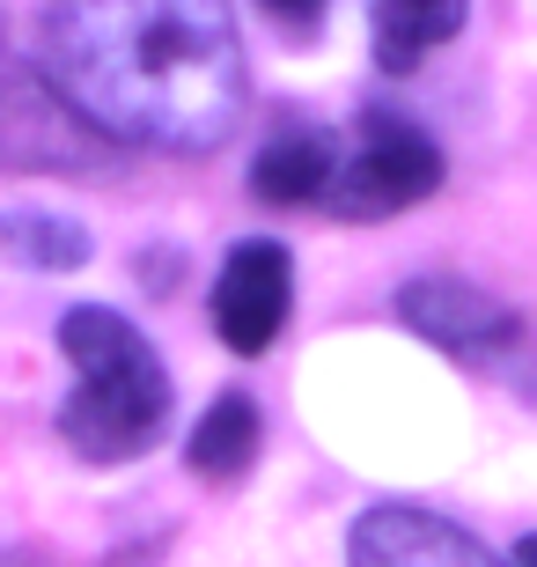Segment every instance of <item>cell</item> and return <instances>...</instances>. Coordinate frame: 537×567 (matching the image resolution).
Masks as SVG:
<instances>
[{
    "mask_svg": "<svg viewBox=\"0 0 537 567\" xmlns=\"http://www.w3.org/2000/svg\"><path fill=\"white\" fill-rule=\"evenodd\" d=\"M44 74L118 147L207 155L244 111L228 0H44Z\"/></svg>",
    "mask_w": 537,
    "mask_h": 567,
    "instance_id": "1",
    "label": "cell"
},
{
    "mask_svg": "<svg viewBox=\"0 0 537 567\" xmlns=\"http://www.w3.org/2000/svg\"><path fill=\"white\" fill-rule=\"evenodd\" d=\"M60 347L74 361V391L60 405V435L89 464H125L169 427V369L155 361L118 310H82L60 317Z\"/></svg>",
    "mask_w": 537,
    "mask_h": 567,
    "instance_id": "2",
    "label": "cell"
},
{
    "mask_svg": "<svg viewBox=\"0 0 537 567\" xmlns=\"http://www.w3.org/2000/svg\"><path fill=\"white\" fill-rule=\"evenodd\" d=\"M434 185H442V147H434L413 118L375 111L369 126H361V147L331 169V192H324V199L347 214V221H383V214L420 207Z\"/></svg>",
    "mask_w": 537,
    "mask_h": 567,
    "instance_id": "3",
    "label": "cell"
},
{
    "mask_svg": "<svg viewBox=\"0 0 537 567\" xmlns=\"http://www.w3.org/2000/svg\"><path fill=\"white\" fill-rule=\"evenodd\" d=\"M288 302H295V258L272 236H244L214 280V332L228 354H266L288 324Z\"/></svg>",
    "mask_w": 537,
    "mask_h": 567,
    "instance_id": "4",
    "label": "cell"
},
{
    "mask_svg": "<svg viewBox=\"0 0 537 567\" xmlns=\"http://www.w3.org/2000/svg\"><path fill=\"white\" fill-rule=\"evenodd\" d=\"M347 560L353 567H500L464 524L434 516V508H413V502L361 508L347 530Z\"/></svg>",
    "mask_w": 537,
    "mask_h": 567,
    "instance_id": "5",
    "label": "cell"
},
{
    "mask_svg": "<svg viewBox=\"0 0 537 567\" xmlns=\"http://www.w3.org/2000/svg\"><path fill=\"white\" fill-rule=\"evenodd\" d=\"M397 317L413 324L427 347H450V354H508L523 339L516 310L508 302H494L486 288H472V280H413V288L397 295Z\"/></svg>",
    "mask_w": 537,
    "mask_h": 567,
    "instance_id": "6",
    "label": "cell"
},
{
    "mask_svg": "<svg viewBox=\"0 0 537 567\" xmlns=\"http://www.w3.org/2000/svg\"><path fill=\"white\" fill-rule=\"evenodd\" d=\"M472 0H375V66L383 74H413L434 44L464 30Z\"/></svg>",
    "mask_w": 537,
    "mask_h": 567,
    "instance_id": "7",
    "label": "cell"
},
{
    "mask_svg": "<svg viewBox=\"0 0 537 567\" xmlns=\"http://www.w3.org/2000/svg\"><path fill=\"white\" fill-rule=\"evenodd\" d=\"M331 169H339V155H331L324 133H280V141L258 147L250 192H258L266 207H310V199L331 192Z\"/></svg>",
    "mask_w": 537,
    "mask_h": 567,
    "instance_id": "8",
    "label": "cell"
},
{
    "mask_svg": "<svg viewBox=\"0 0 537 567\" xmlns=\"http://www.w3.org/2000/svg\"><path fill=\"white\" fill-rule=\"evenodd\" d=\"M250 457H258V405H250L244 391H221V399L199 413V427H192L185 464L199 480H236V472H250Z\"/></svg>",
    "mask_w": 537,
    "mask_h": 567,
    "instance_id": "9",
    "label": "cell"
},
{
    "mask_svg": "<svg viewBox=\"0 0 537 567\" xmlns=\"http://www.w3.org/2000/svg\"><path fill=\"white\" fill-rule=\"evenodd\" d=\"M0 244L30 266H82L89 258V236L74 221H52V214H16V221H0Z\"/></svg>",
    "mask_w": 537,
    "mask_h": 567,
    "instance_id": "10",
    "label": "cell"
},
{
    "mask_svg": "<svg viewBox=\"0 0 537 567\" xmlns=\"http://www.w3.org/2000/svg\"><path fill=\"white\" fill-rule=\"evenodd\" d=\"M266 8L280 22H317V16H324V0H266Z\"/></svg>",
    "mask_w": 537,
    "mask_h": 567,
    "instance_id": "11",
    "label": "cell"
},
{
    "mask_svg": "<svg viewBox=\"0 0 537 567\" xmlns=\"http://www.w3.org/2000/svg\"><path fill=\"white\" fill-rule=\"evenodd\" d=\"M516 567H537V538H523V546H516Z\"/></svg>",
    "mask_w": 537,
    "mask_h": 567,
    "instance_id": "12",
    "label": "cell"
}]
</instances>
